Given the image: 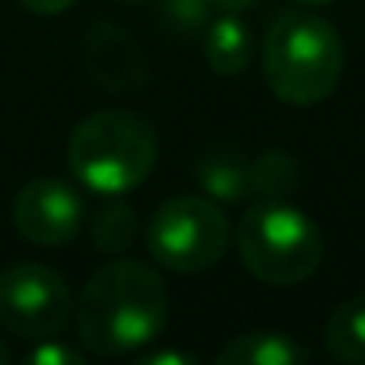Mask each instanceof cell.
Returning a JSON list of instances; mask_svg holds the SVG:
<instances>
[{"mask_svg":"<svg viewBox=\"0 0 365 365\" xmlns=\"http://www.w3.org/2000/svg\"><path fill=\"white\" fill-rule=\"evenodd\" d=\"M76 333L93 354H125L150 344L168 322V287L143 262H111L83 287L72 308Z\"/></svg>","mask_w":365,"mask_h":365,"instance_id":"obj_1","label":"cell"},{"mask_svg":"<svg viewBox=\"0 0 365 365\" xmlns=\"http://www.w3.org/2000/svg\"><path fill=\"white\" fill-rule=\"evenodd\" d=\"M262 65L269 90L279 101L312 108L336 90L344 72V43L326 19L312 11H283L265 33Z\"/></svg>","mask_w":365,"mask_h":365,"instance_id":"obj_2","label":"cell"},{"mask_svg":"<svg viewBox=\"0 0 365 365\" xmlns=\"http://www.w3.org/2000/svg\"><path fill=\"white\" fill-rule=\"evenodd\" d=\"M158 161L154 129L133 111H93L72 129L68 168L90 194L122 197Z\"/></svg>","mask_w":365,"mask_h":365,"instance_id":"obj_3","label":"cell"},{"mask_svg":"<svg viewBox=\"0 0 365 365\" xmlns=\"http://www.w3.org/2000/svg\"><path fill=\"white\" fill-rule=\"evenodd\" d=\"M237 247L251 276L269 287H297L322 265L319 226L287 201H262L247 208L237 226Z\"/></svg>","mask_w":365,"mask_h":365,"instance_id":"obj_4","label":"cell"},{"mask_svg":"<svg viewBox=\"0 0 365 365\" xmlns=\"http://www.w3.org/2000/svg\"><path fill=\"white\" fill-rule=\"evenodd\" d=\"M230 247L226 212L197 194L165 201L147 222V251L158 265L172 272L212 269Z\"/></svg>","mask_w":365,"mask_h":365,"instance_id":"obj_5","label":"cell"},{"mask_svg":"<svg viewBox=\"0 0 365 365\" xmlns=\"http://www.w3.org/2000/svg\"><path fill=\"white\" fill-rule=\"evenodd\" d=\"M68 283L36 262L0 272V326L26 340H54L72 322Z\"/></svg>","mask_w":365,"mask_h":365,"instance_id":"obj_6","label":"cell"},{"mask_svg":"<svg viewBox=\"0 0 365 365\" xmlns=\"http://www.w3.org/2000/svg\"><path fill=\"white\" fill-rule=\"evenodd\" d=\"M83 197L61 179H33L19 190L11 219L19 237L36 247H58L83 230Z\"/></svg>","mask_w":365,"mask_h":365,"instance_id":"obj_7","label":"cell"},{"mask_svg":"<svg viewBox=\"0 0 365 365\" xmlns=\"http://www.w3.org/2000/svg\"><path fill=\"white\" fill-rule=\"evenodd\" d=\"M83 65L104 90H140L147 83V61L133 36L111 22H93L83 36Z\"/></svg>","mask_w":365,"mask_h":365,"instance_id":"obj_8","label":"cell"},{"mask_svg":"<svg viewBox=\"0 0 365 365\" xmlns=\"http://www.w3.org/2000/svg\"><path fill=\"white\" fill-rule=\"evenodd\" d=\"M194 172H197V182L205 187V194L215 201L237 205V201L255 197V165L233 147H215L201 154Z\"/></svg>","mask_w":365,"mask_h":365,"instance_id":"obj_9","label":"cell"},{"mask_svg":"<svg viewBox=\"0 0 365 365\" xmlns=\"http://www.w3.org/2000/svg\"><path fill=\"white\" fill-rule=\"evenodd\" d=\"M308 358V351L276 329H255V333H240L230 344H222V351L215 354L219 365H301Z\"/></svg>","mask_w":365,"mask_h":365,"instance_id":"obj_10","label":"cell"},{"mask_svg":"<svg viewBox=\"0 0 365 365\" xmlns=\"http://www.w3.org/2000/svg\"><path fill=\"white\" fill-rule=\"evenodd\" d=\"M201 47L212 72L237 76L251 61V29L233 11H222L219 19H208V26L201 29Z\"/></svg>","mask_w":365,"mask_h":365,"instance_id":"obj_11","label":"cell"},{"mask_svg":"<svg viewBox=\"0 0 365 365\" xmlns=\"http://www.w3.org/2000/svg\"><path fill=\"white\" fill-rule=\"evenodd\" d=\"M326 351L336 361H365V297H351L326 319Z\"/></svg>","mask_w":365,"mask_h":365,"instance_id":"obj_12","label":"cell"},{"mask_svg":"<svg viewBox=\"0 0 365 365\" xmlns=\"http://www.w3.org/2000/svg\"><path fill=\"white\" fill-rule=\"evenodd\" d=\"M251 165H255V194L265 201H283L301 182V168L287 150H265Z\"/></svg>","mask_w":365,"mask_h":365,"instance_id":"obj_13","label":"cell"},{"mask_svg":"<svg viewBox=\"0 0 365 365\" xmlns=\"http://www.w3.org/2000/svg\"><path fill=\"white\" fill-rule=\"evenodd\" d=\"M136 240V212L122 201H111V208H104L93 222V244L104 255H122L129 251Z\"/></svg>","mask_w":365,"mask_h":365,"instance_id":"obj_14","label":"cell"},{"mask_svg":"<svg viewBox=\"0 0 365 365\" xmlns=\"http://www.w3.org/2000/svg\"><path fill=\"white\" fill-rule=\"evenodd\" d=\"M208 0H161L158 4V19L168 33L179 36H194L208 26Z\"/></svg>","mask_w":365,"mask_h":365,"instance_id":"obj_15","label":"cell"},{"mask_svg":"<svg viewBox=\"0 0 365 365\" xmlns=\"http://www.w3.org/2000/svg\"><path fill=\"white\" fill-rule=\"evenodd\" d=\"M29 361H33V365H79V351L43 340L36 351H29Z\"/></svg>","mask_w":365,"mask_h":365,"instance_id":"obj_16","label":"cell"},{"mask_svg":"<svg viewBox=\"0 0 365 365\" xmlns=\"http://www.w3.org/2000/svg\"><path fill=\"white\" fill-rule=\"evenodd\" d=\"M22 4L36 15H61V11H68L76 4V0H22Z\"/></svg>","mask_w":365,"mask_h":365,"instance_id":"obj_17","label":"cell"},{"mask_svg":"<svg viewBox=\"0 0 365 365\" xmlns=\"http://www.w3.org/2000/svg\"><path fill=\"white\" fill-rule=\"evenodd\" d=\"M143 361L147 365H161V361H168V365H175V361L179 365H194L197 358L194 354H179V351H158V354H143Z\"/></svg>","mask_w":365,"mask_h":365,"instance_id":"obj_18","label":"cell"},{"mask_svg":"<svg viewBox=\"0 0 365 365\" xmlns=\"http://www.w3.org/2000/svg\"><path fill=\"white\" fill-rule=\"evenodd\" d=\"M212 8H219V11H233V15H240V11H247V8H255V4H262V0H208Z\"/></svg>","mask_w":365,"mask_h":365,"instance_id":"obj_19","label":"cell"},{"mask_svg":"<svg viewBox=\"0 0 365 365\" xmlns=\"http://www.w3.org/2000/svg\"><path fill=\"white\" fill-rule=\"evenodd\" d=\"M294 4H304V8H319V4H333V0H294Z\"/></svg>","mask_w":365,"mask_h":365,"instance_id":"obj_20","label":"cell"},{"mask_svg":"<svg viewBox=\"0 0 365 365\" xmlns=\"http://www.w3.org/2000/svg\"><path fill=\"white\" fill-rule=\"evenodd\" d=\"M8 361H11V351L4 347V340H0V365H8Z\"/></svg>","mask_w":365,"mask_h":365,"instance_id":"obj_21","label":"cell"}]
</instances>
